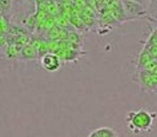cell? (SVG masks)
<instances>
[{"label":"cell","instance_id":"cell-4","mask_svg":"<svg viewBox=\"0 0 157 137\" xmlns=\"http://www.w3.org/2000/svg\"><path fill=\"white\" fill-rule=\"evenodd\" d=\"M38 54V49L32 44H26L20 51V55L25 59H33L37 57Z\"/></svg>","mask_w":157,"mask_h":137},{"label":"cell","instance_id":"cell-13","mask_svg":"<svg viewBox=\"0 0 157 137\" xmlns=\"http://www.w3.org/2000/svg\"><path fill=\"white\" fill-rule=\"evenodd\" d=\"M154 93H157V86L155 87V90H154Z\"/></svg>","mask_w":157,"mask_h":137},{"label":"cell","instance_id":"cell-7","mask_svg":"<svg viewBox=\"0 0 157 137\" xmlns=\"http://www.w3.org/2000/svg\"><path fill=\"white\" fill-rule=\"evenodd\" d=\"M99 137H116V133L114 130L108 127H102L96 130Z\"/></svg>","mask_w":157,"mask_h":137},{"label":"cell","instance_id":"cell-1","mask_svg":"<svg viewBox=\"0 0 157 137\" xmlns=\"http://www.w3.org/2000/svg\"><path fill=\"white\" fill-rule=\"evenodd\" d=\"M128 120L134 130L146 131L150 128L153 118L147 111L139 110L129 112Z\"/></svg>","mask_w":157,"mask_h":137},{"label":"cell","instance_id":"cell-3","mask_svg":"<svg viewBox=\"0 0 157 137\" xmlns=\"http://www.w3.org/2000/svg\"><path fill=\"white\" fill-rule=\"evenodd\" d=\"M41 65L46 71L52 73L59 70L61 66V62L56 54L47 52L42 56Z\"/></svg>","mask_w":157,"mask_h":137},{"label":"cell","instance_id":"cell-9","mask_svg":"<svg viewBox=\"0 0 157 137\" xmlns=\"http://www.w3.org/2000/svg\"><path fill=\"white\" fill-rule=\"evenodd\" d=\"M128 1H131V2H136V3L140 4V5L143 6L146 8L147 6V0H128Z\"/></svg>","mask_w":157,"mask_h":137},{"label":"cell","instance_id":"cell-11","mask_svg":"<svg viewBox=\"0 0 157 137\" xmlns=\"http://www.w3.org/2000/svg\"><path fill=\"white\" fill-rule=\"evenodd\" d=\"M150 73H153V74H155V75H157V65H156V66H155V67L154 68L153 70H152V71L150 72Z\"/></svg>","mask_w":157,"mask_h":137},{"label":"cell","instance_id":"cell-5","mask_svg":"<svg viewBox=\"0 0 157 137\" xmlns=\"http://www.w3.org/2000/svg\"><path fill=\"white\" fill-rule=\"evenodd\" d=\"M153 59V56H152V54L149 52V51L146 49H143V52L140 54V58H139V70H143V68H144V66H146L148 63H149V62L152 61V60Z\"/></svg>","mask_w":157,"mask_h":137},{"label":"cell","instance_id":"cell-6","mask_svg":"<svg viewBox=\"0 0 157 137\" xmlns=\"http://www.w3.org/2000/svg\"><path fill=\"white\" fill-rule=\"evenodd\" d=\"M12 7V0H0V16L5 18Z\"/></svg>","mask_w":157,"mask_h":137},{"label":"cell","instance_id":"cell-2","mask_svg":"<svg viewBox=\"0 0 157 137\" xmlns=\"http://www.w3.org/2000/svg\"><path fill=\"white\" fill-rule=\"evenodd\" d=\"M122 5L128 19H136L148 14L147 9L136 2L128 0H122Z\"/></svg>","mask_w":157,"mask_h":137},{"label":"cell","instance_id":"cell-12","mask_svg":"<svg viewBox=\"0 0 157 137\" xmlns=\"http://www.w3.org/2000/svg\"><path fill=\"white\" fill-rule=\"evenodd\" d=\"M36 1L37 2H43V1H44V0H36Z\"/></svg>","mask_w":157,"mask_h":137},{"label":"cell","instance_id":"cell-8","mask_svg":"<svg viewBox=\"0 0 157 137\" xmlns=\"http://www.w3.org/2000/svg\"><path fill=\"white\" fill-rule=\"evenodd\" d=\"M147 13L151 15L157 14V0H147Z\"/></svg>","mask_w":157,"mask_h":137},{"label":"cell","instance_id":"cell-10","mask_svg":"<svg viewBox=\"0 0 157 137\" xmlns=\"http://www.w3.org/2000/svg\"><path fill=\"white\" fill-rule=\"evenodd\" d=\"M89 137H99V135L97 134V132H96V131L95 130L90 134Z\"/></svg>","mask_w":157,"mask_h":137}]
</instances>
